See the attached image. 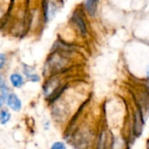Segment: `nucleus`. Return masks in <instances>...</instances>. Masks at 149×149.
Returning a JSON list of instances; mask_svg holds the SVG:
<instances>
[{
	"label": "nucleus",
	"instance_id": "obj_1",
	"mask_svg": "<svg viewBox=\"0 0 149 149\" xmlns=\"http://www.w3.org/2000/svg\"><path fill=\"white\" fill-rule=\"evenodd\" d=\"M6 101H7L8 107L11 110H13L15 112H18L21 110L22 102H21L20 99L15 93H10L8 95V97L6 98Z\"/></svg>",
	"mask_w": 149,
	"mask_h": 149
},
{
	"label": "nucleus",
	"instance_id": "obj_2",
	"mask_svg": "<svg viewBox=\"0 0 149 149\" xmlns=\"http://www.w3.org/2000/svg\"><path fill=\"white\" fill-rule=\"evenodd\" d=\"M143 116L142 113L141 112V110L139 109L134 115V134H136V136H140L142 129H143Z\"/></svg>",
	"mask_w": 149,
	"mask_h": 149
},
{
	"label": "nucleus",
	"instance_id": "obj_3",
	"mask_svg": "<svg viewBox=\"0 0 149 149\" xmlns=\"http://www.w3.org/2000/svg\"><path fill=\"white\" fill-rule=\"evenodd\" d=\"M72 18H73V22L75 23V24L79 28V31L83 35H85L86 33V23H85L84 19L79 14H77V13H74Z\"/></svg>",
	"mask_w": 149,
	"mask_h": 149
},
{
	"label": "nucleus",
	"instance_id": "obj_4",
	"mask_svg": "<svg viewBox=\"0 0 149 149\" xmlns=\"http://www.w3.org/2000/svg\"><path fill=\"white\" fill-rule=\"evenodd\" d=\"M10 80L11 85L16 88H20L24 85V79L18 73H13L10 77Z\"/></svg>",
	"mask_w": 149,
	"mask_h": 149
},
{
	"label": "nucleus",
	"instance_id": "obj_5",
	"mask_svg": "<svg viewBox=\"0 0 149 149\" xmlns=\"http://www.w3.org/2000/svg\"><path fill=\"white\" fill-rule=\"evenodd\" d=\"M0 93H1L3 100H6V98L10 94L9 93V87H8V86L5 82V79L2 74H0Z\"/></svg>",
	"mask_w": 149,
	"mask_h": 149
},
{
	"label": "nucleus",
	"instance_id": "obj_6",
	"mask_svg": "<svg viewBox=\"0 0 149 149\" xmlns=\"http://www.w3.org/2000/svg\"><path fill=\"white\" fill-rule=\"evenodd\" d=\"M97 1L98 0H86L85 3V6L88 13L92 16L95 14L96 7H97Z\"/></svg>",
	"mask_w": 149,
	"mask_h": 149
},
{
	"label": "nucleus",
	"instance_id": "obj_7",
	"mask_svg": "<svg viewBox=\"0 0 149 149\" xmlns=\"http://www.w3.org/2000/svg\"><path fill=\"white\" fill-rule=\"evenodd\" d=\"M10 120V113L7 110H1L0 111V123L2 125H5Z\"/></svg>",
	"mask_w": 149,
	"mask_h": 149
},
{
	"label": "nucleus",
	"instance_id": "obj_8",
	"mask_svg": "<svg viewBox=\"0 0 149 149\" xmlns=\"http://www.w3.org/2000/svg\"><path fill=\"white\" fill-rule=\"evenodd\" d=\"M52 149H65V146L64 143L62 142H55L52 146Z\"/></svg>",
	"mask_w": 149,
	"mask_h": 149
},
{
	"label": "nucleus",
	"instance_id": "obj_9",
	"mask_svg": "<svg viewBox=\"0 0 149 149\" xmlns=\"http://www.w3.org/2000/svg\"><path fill=\"white\" fill-rule=\"evenodd\" d=\"M6 61V56L3 53H0V69L3 68Z\"/></svg>",
	"mask_w": 149,
	"mask_h": 149
},
{
	"label": "nucleus",
	"instance_id": "obj_10",
	"mask_svg": "<svg viewBox=\"0 0 149 149\" xmlns=\"http://www.w3.org/2000/svg\"><path fill=\"white\" fill-rule=\"evenodd\" d=\"M3 98H1L0 97V109H1V107H2V104H3V100H2Z\"/></svg>",
	"mask_w": 149,
	"mask_h": 149
},
{
	"label": "nucleus",
	"instance_id": "obj_11",
	"mask_svg": "<svg viewBox=\"0 0 149 149\" xmlns=\"http://www.w3.org/2000/svg\"><path fill=\"white\" fill-rule=\"evenodd\" d=\"M147 76L149 78V65L148 66V68H147Z\"/></svg>",
	"mask_w": 149,
	"mask_h": 149
}]
</instances>
